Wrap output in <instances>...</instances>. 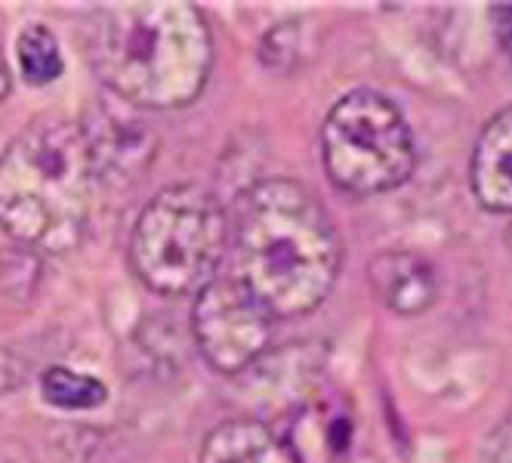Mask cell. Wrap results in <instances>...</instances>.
<instances>
[{
  "mask_svg": "<svg viewBox=\"0 0 512 463\" xmlns=\"http://www.w3.org/2000/svg\"><path fill=\"white\" fill-rule=\"evenodd\" d=\"M87 56L99 81L127 105L167 112L201 96L213 38L186 0H121L90 13Z\"/></svg>",
  "mask_w": 512,
  "mask_h": 463,
  "instance_id": "obj_1",
  "label": "cell"
},
{
  "mask_svg": "<svg viewBox=\"0 0 512 463\" xmlns=\"http://www.w3.org/2000/svg\"><path fill=\"white\" fill-rule=\"evenodd\" d=\"M244 288L272 318H303L334 291L340 235L324 204L294 180H263L238 198Z\"/></svg>",
  "mask_w": 512,
  "mask_h": 463,
  "instance_id": "obj_2",
  "label": "cell"
},
{
  "mask_svg": "<svg viewBox=\"0 0 512 463\" xmlns=\"http://www.w3.org/2000/svg\"><path fill=\"white\" fill-rule=\"evenodd\" d=\"M93 186L81 124L34 121L0 155V229L25 251L65 254L87 232Z\"/></svg>",
  "mask_w": 512,
  "mask_h": 463,
  "instance_id": "obj_3",
  "label": "cell"
},
{
  "mask_svg": "<svg viewBox=\"0 0 512 463\" xmlns=\"http://www.w3.org/2000/svg\"><path fill=\"white\" fill-rule=\"evenodd\" d=\"M226 251V213L201 186L158 192L139 213L130 263L149 291L179 297L201 291Z\"/></svg>",
  "mask_w": 512,
  "mask_h": 463,
  "instance_id": "obj_4",
  "label": "cell"
},
{
  "mask_svg": "<svg viewBox=\"0 0 512 463\" xmlns=\"http://www.w3.org/2000/svg\"><path fill=\"white\" fill-rule=\"evenodd\" d=\"M321 161L340 192L380 195L408 180L417 152L411 127L389 96L352 90L324 121Z\"/></svg>",
  "mask_w": 512,
  "mask_h": 463,
  "instance_id": "obj_5",
  "label": "cell"
},
{
  "mask_svg": "<svg viewBox=\"0 0 512 463\" xmlns=\"http://www.w3.org/2000/svg\"><path fill=\"white\" fill-rule=\"evenodd\" d=\"M192 328L204 362L219 374H238L260 362L272 340V315L241 278H210L198 291Z\"/></svg>",
  "mask_w": 512,
  "mask_h": 463,
  "instance_id": "obj_6",
  "label": "cell"
},
{
  "mask_svg": "<svg viewBox=\"0 0 512 463\" xmlns=\"http://www.w3.org/2000/svg\"><path fill=\"white\" fill-rule=\"evenodd\" d=\"M96 180H130L155 158V133L118 105H96L81 124Z\"/></svg>",
  "mask_w": 512,
  "mask_h": 463,
  "instance_id": "obj_7",
  "label": "cell"
},
{
  "mask_svg": "<svg viewBox=\"0 0 512 463\" xmlns=\"http://www.w3.org/2000/svg\"><path fill=\"white\" fill-rule=\"evenodd\" d=\"M355 439V414L346 399L321 396L287 420L284 445L294 463H346Z\"/></svg>",
  "mask_w": 512,
  "mask_h": 463,
  "instance_id": "obj_8",
  "label": "cell"
},
{
  "mask_svg": "<svg viewBox=\"0 0 512 463\" xmlns=\"http://www.w3.org/2000/svg\"><path fill=\"white\" fill-rule=\"evenodd\" d=\"M469 183L482 207L512 213V109L497 112L475 142Z\"/></svg>",
  "mask_w": 512,
  "mask_h": 463,
  "instance_id": "obj_9",
  "label": "cell"
},
{
  "mask_svg": "<svg viewBox=\"0 0 512 463\" xmlns=\"http://www.w3.org/2000/svg\"><path fill=\"white\" fill-rule=\"evenodd\" d=\"M377 297L398 315H420L438 297V278L429 260L408 251L377 254L368 266Z\"/></svg>",
  "mask_w": 512,
  "mask_h": 463,
  "instance_id": "obj_10",
  "label": "cell"
},
{
  "mask_svg": "<svg viewBox=\"0 0 512 463\" xmlns=\"http://www.w3.org/2000/svg\"><path fill=\"white\" fill-rule=\"evenodd\" d=\"M272 445L269 426L260 420H226L204 439L201 463H241V460H260L263 451Z\"/></svg>",
  "mask_w": 512,
  "mask_h": 463,
  "instance_id": "obj_11",
  "label": "cell"
},
{
  "mask_svg": "<svg viewBox=\"0 0 512 463\" xmlns=\"http://www.w3.org/2000/svg\"><path fill=\"white\" fill-rule=\"evenodd\" d=\"M41 389H44V399L56 408H65V411H87V408H96L105 402L108 389L102 380L90 377V374H78L71 368H50L44 371L41 377Z\"/></svg>",
  "mask_w": 512,
  "mask_h": 463,
  "instance_id": "obj_12",
  "label": "cell"
},
{
  "mask_svg": "<svg viewBox=\"0 0 512 463\" xmlns=\"http://www.w3.org/2000/svg\"><path fill=\"white\" fill-rule=\"evenodd\" d=\"M19 65L28 84H50L62 75V53L47 25H28L19 34Z\"/></svg>",
  "mask_w": 512,
  "mask_h": 463,
  "instance_id": "obj_13",
  "label": "cell"
},
{
  "mask_svg": "<svg viewBox=\"0 0 512 463\" xmlns=\"http://www.w3.org/2000/svg\"><path fill=\"white\" fill-rule=\"evenodd\" d=\"M485 463H512V414L503 417V423L488 436Z\"/></svg>",
  "mask_w": 512,
  "mask_h": 463,
  "instance_id": "obj_14",
  "label": "cell"
},
{
  "mask_svg": "<svg viewBox=\"0 0 512 463\" xmlns=\"http://www.w3.org/2000/svg\"><path fill=\"white\" fill-rule=\"evenodd\" d=\"M22 380H25V362L19 355L0 349V396H7Z\"/></svg>",
  "mask_w": 512,
  "mask_h": 463,
  "instance_id": "obj_15",
  "label": "cell"
},
{
  "mask_svg": "<svg viewBox=\"0 0 512 463\" xmlns=\"http://www.w3.org/2000/svg\"><path fill=\"white\" fill-rule=\"evenodd\" d=\"M491 19H494V34H497L500 50L512 59V4L491 7Z\"/></svg>",
  "mask_w": 512,
  "mask_h": 463,
  "instance_id": "obj_16",
  "label": "cell"
},
{
  "mask_svg": "<svg viewBox=\"0 0 512 463\" xmlns=\"http://www.w3.org/2000/svg\"><path fill=\"white\" fill-rule=\"evenodd\" d=\"M7 93H10V68H7L4 47H0V99H7Z\"/></svg>",
  "mask_w": 512,
  "mask_h": 463,
  "instance_id": "obj_17",
  "label": "cell"
},
{
  "mask_svg": "<svg viewBox=\"0 0 512 463\" xmlns=\"http://www.w3.org/2000/svg\"><path fill=\"white\" fill-rule=\"evenodd\" d=\"M506 241H509V251H512V226H509V232H506Z\"/></svg>",
  "mask_w": 512,
  "mask_h": 463,
  "instance_id": "obj_18",
  "label": "cell"
},
{
  "mask_svg": "<svg viewBox=\"0 0 512 463\" xmlns=\"http://www.w3.org/2000/svg\"><path fill=\"white\" fill-rule=\"evenodd\" d=\"M241 463H256V460H241Z\"/></svg>",
  "mask_w": 512,
  "mask_h": 463,
  "instance_id": "obj_19",
  "label": "cell"
}]
</instances>
